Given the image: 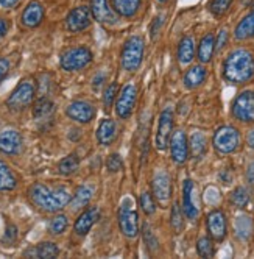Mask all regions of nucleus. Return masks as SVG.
I'll return each instance as SVG.
<instances>
[{
  "label": "nucleus",
  "mask_w": 254,
  "mask_h": 259,
  "mask_svg": "<svg viewBox=\"0 0 254 259\" xmlns=\"http://www.w3.org/2000/svg\"><path fill=\"white\" fill-rule=\"evenodd\" d=\"M223 77L232 84H243L254 78V57L245 49L234 50L223 63Z\"/></svg>",
  "instance_id": "nucleus-1"
},
{
  "label": "nucleus",
  "mask_w": 254,
  "mask_h": 259,
  "mask_svg": "<svg viewBox=\"0 0 254 259\" xmlns=\"http://www.w3.org/2000/svg\"><path fill=\"white\" fill-rule=\"evenodd\" d=\"M28 195L34 205L45 212H58L70 203V194L67 189H52L42 183L33 184L28 191Z\"/></svg>",
  "instance_id": "nucleus-2"
},
{
  "label": "nucleus",
  "mask_w": 254,
  "mask_h": 259,
  "mask_svg": "<svg viewBox=\"0 0 254 259\" xmlns=\"http://www.w3.org/2000/svg\"><path fill=\"white\" fill-rule=\"evenodd\" d=\"M214 147L215 150L222 153V155H228L232 153L239 149L240 145V135H239V130L234 128V126H222L215 132L214 135Z\"/></svg>",
  "instance_id": "nucleus-3"
},
{
  "label": "nucleus",
  "mask_w": 254,
  "mask_h": 259,
  "mask_svg": "<svg viewBox=\"0 0 254 259\" xmlns=\"http://www.w3.org/2000/svg\"><path fill=\"white\" fill-rule=\"evenodd\" d=\"M143 57V39L140 36H133L125 42L122 50V66L125 70L133 72L136 70Z\"/></svg>",
  "instance_id": "nucleus-4"
},
{
  "label": "nucleus",
  "mask_w": 254,
  "mask_h": 259,
  "mask_svg": "<svg viewBox=\"0 0 254 259\" xmlns=\"http://www.w3.org/2000/svg\"><path fill=\"white\" fill-rule=\"evenodd\" d=\"M232 116L243 122L254 123V91H245L232 103Z\"/></svg>",
  "instance_id": "nucleus-5"
},
{
  "label": "nucleus",
  "mask_w": 254,
  "mask_h": 259,
  "mask_svg": "<svg viewBox=\"0 0 254 259\" xmlns=\"http://www.w3.org/2000/svg\"><path fill=\"white\" fill-rule=\"evenodd\" d=\"M90 61H92V52L86 47H74L69 49L63 53L61 57V67L64 70H78L86 67Z\"/></svg>",
  "instance_id": "nucleus-6"
},
{
  "label": "nucleus",
  "mask_w": 254,
  "mask_h": 259,
  "mask_svg": "<svg viewBox=\"0 0 254 259\" xmlns=\"http://www.w3.org/2000/svg\"><path fill=\"white\" fill-rule=\"evenodd\" d=\"M34 83L31 80H24L16 86V89L11 92V96L7 100L8 108L11 109H24L33 102L34 97Z\"/></svg>",
  "instance_id": "nucleus-7"
},
{
  "label": "nucleus",
  "mask_w": 254,
  "mask_h": 259,
  "mask_svg": "<svg viewBox=\"0 0 254 259\" xmlns=\"http://www.w3.org/2000/svg\"><path fill=\"white\" fill-rule=\"evenodd\" d=\"M119 227L122 230V233L126 237H136L139 233V219H137V212L134 209H131L130 200H126L120 211H119Z\"/></svg>",
  "instance_id": "nucleus-8"
},
{
  "label": "nucleus",
  "mask_w": 254,
  "mask_h": 259,
  "mask_svg": "<svg viewBox=\"0 0 254 259\" xmlns=\"http://www.w3.org/2000/svg\"><path fill=\"white\" fill-rule=\"evenodd\" d=\"M137 88L134 84H126L122 91L116 103V114L120 119H128L133 113V108L136 105Z\"/></svg>",
  "instance_id": "nucleus-9"
},
{
  "label": "nucleus",
  "mask_w": 254,
  "mask_h": 259,
  "mask_svg": "<svg viewBox=\"0 0 254 259\" xmlns=\"http://www.w3.org/2000/svg\"><path fill=\"white\" fill-rule=\"evenodd\" d=\"M206 227H208L209 236L214 240H217V242H222L228 233V224H226L225 212L220 209H214L212 212H209L206 217Z\"/></svg>",
  "instance_id": "nucleus-10"
},
{
  "label": "nucleus",
  "mask_w": 254,
  "mask_h": 259,
  "mask_svg": "<svg viewBox=\"0 0 254 259\" xmlns=\"http://www.w3.org/2000/svg\"><path fill=\"white\" fill-rule=\"evenodd\" d=\"M90 22H92V16L87 7H77L66 17V27L70 33H80L86 30Z\"/></svg>",
  "instance_id": "nucleus-11"
},
{
  "label": "nucleus",
  "mask_w": 254,
  "mask_h": 259,
  "mask_svg": "<svg viewBox=\"0 0 254 259\" xmlns=\"http://www.w3.org/2000/svg\"><path fill=\"white\" fill-rule=\"evenodd\" d=\"M172 130H173V113H172V109H164L159 116L158 132H156V138H155L156 147L159 150L167 149Z\"/></svg>",
  "instance_id": "nucleus-12"
},
{
  "label": "nucleus",
  "mask_w": 254,
  "mask_h": 259,
  "mask_svg": "<svg viewBox=\"0 0 254 259\" xmlns=\"http://www.w3.org/2000/svg\"><path fill=\"white\" fill-rule=\"evenodd\" d=\"M66 114L75 122L80 123H87L94 119L95 116V108L87 103V102H74L70 103L66 109Z\"/></svg>",
  "instance_id": "nucleus-13"
},
{
  "label": "nucleus",
  "mask_w": 254,
  "mask_h": 259,
  "mask_svg": "<svg viewBox=\"0 0 254 259\" xmlns=\"http://www.w3.org/2000/svg\"><path fill=\"white\" fill-rule=\"evenodd\" d=\"M170 152H172V159L176 164H183L186 162L187 156H189V144H187V138L184 135V132H175L172 135V141H170Z\"/></svg>",
  "instance_id": "nucleus-14"
},
{
  "label": "nucleus",
  "mask_w": 254,
  "mask_h": 259,
  "mask_svg": "<svg viewBox=\"0 0 254 259\" xmlns=\"http://www.w3.org/2000/svg\"><path fill=\"white\" fill-rule=\"evenodd\" d=\"M153 194L161 205H167L172 195V181L166 172H158L153 178Z\"/></svg>",
  "instance_id": "nucleus-15"
},
{
  "label": "nucleus",
  "mask_w": 254,
  "mask_h": 259,
  "mask_svg": "<svg viewBox=\"0 0 254 259\" xmlns=\"http://www.w3.org/2000/svg\"><path fill=\"white\" fill-rule=\"evenodd\" d=\"M22 149V136L16 130H5L0 133V152L5 155H16Z\"/></svg>",
  "instance_id": "nucleus-16"
},
{
  "label": "nucleus",
  "mask_w": 254,
  "mask_h": 259,
  "mask_svg": "<svg viewBox=\"0 0 254 259\" xmlns=\"http://www.w3.org/2000/svg\"><path fill=\"white\" fill-rule=\"evenodd\" d=\"M90 11L100 24L113 25L117 22V16L108 5V0H90Z\"/></svg>",
  "instance_id": "nucleus-17"
},
{
  "label": "nucleus",
  "mask_w": 254,
  "mask_h": 259,
  "mask_svg": "<svg viewBox=\"0 0 254 259\" xmlns=\"http://www.w3.org/2000/svg\"><path fill=\"white\" fill-rule=\"evenodd\" d=\"M100 219V209L97 206H92V208H87L86 211H83L80 214V217L77 219L75 222V233L80 234V236H84L89 233V230L95 225V222Z\"/></svg>",
  "instance_id": "nucleus-18"
},
{
  "label": "nucleus",
  "mask_w": 254,
  "mask_h": 259,
  "mask_svg": "<svg viewBox=\"0 0 254 259\" xmlns=\"http://www.w3.org/2000/svg\"><path fill=\"white\" fill-rule=\"evenodd\" d=\"M44 19V7L39 2H30L22 13V24L28 28L38 27Z\"/></svg>",
  "instance_id": "nucleus-19"
},
{
  "label": "nucleus",
  "mask_w": 254,
  "mask_h": 259,
  "mask_svg": "<svg viewBox=\"0 0 254 259\" xmlns=\"http://www.w3.org/2000/svg\"><path fill=\"white\" fill-rule=\"evenodd\" d=\"M183 211L187 215V219L195 220L198 217V208L193 203V181L186 180L183 188Z\"/></svg>",
  "instance_id": "nucleus-20"
},
{
  "label": "nucleus",
  "mask_w": 254,
  "mask_h": 259,
  "mask_svg": "<svg viewBox=\"0 0 254 259\" xmlns=\"http://www.w3.org/2000/svg\"><path fill=\"white\" fill-rule=\"evenodd\" d=\"M117 136V126L116 122L111 119H105L101 120V123L98 125L97 130V139L101 145H111L114 142Z\"/></svg>",
  "instance_id": "nucleus-21"
},
{
  "label": "nucleus",
  "mask_w": 254,
  "mask_h": 259,
  "mask_svg": "<svg viewBox=\"0 0 254 259\" xmlns=\"http://www.w3.org/2000/svg\"><path fill=\"white\" fill-rule=\"evenodd\" d=\"M234 36H235V39H239V41L252 38V36H254V11L246 14L243 19L239 22V25L235 27Z\"/></svg>",
  "instance_id": "nucleus-22"
},
{
  "label": "nucleus",
  "mask_w": 254,
  "mask_h": 259,
  "mask_svg": "<svg viewBox=\"0 0 254 259\" xmlns=\"http://www.w3.org/2000/svg\"><path fill=\"white\" fill-rule=\"evenodd\" d=\"M206 80V69L203 66L190 67L184 75V84L187 89H195Z\"/></svg>",
  "instance_id": "nucleus-23"
},
{
  "label": "nucleus",
  "mask_w": 254,
  "mask_h": 259,
  "mask_svg": "<svg viewBox=\"0 0 254 259\" xmlns=\"http://www.w3.org/2000/svg\"><path fill=\"white\" fill-rule=\"evenodd\" d=\"M195 55V44L190 36H186V38L181 39L179 46H178V61L181 64H189L193 60Z\"/></svg>",
  "instance_id": "nucleus-24"
},
{
  "label": "nucleus",
  "mask_w": 254,
  "mask_h": 259,
  "mask_svg": "<svg viewBox=\"0 0 254 259\" xmlns=\"http://www.w3.org/2000/svg\"><path fill=\"white\" fill-rule=\"evenodd\" d=\"M215 52V38L212 34H206L205 38L199 41L198 46V58L201 63H209L212 60V55Z\"/></svg>",
  "instance_id": "nucleus-25"
},
{
  "label": "nucleus",
  "mask_w": 254,
  "mask_h": 259,
  "mask_svg": "<svg viewBox=\"0 0 254 259\" xmlns=\"http://www.w3.org/2000/svg\"><path fill=\"white\" fill-rule=\"evenodd\" d=\"M113 7L120 16L131 17L137 13L140 7V0H113Z\"/></svg>",
  "instance_id": "nucleus-26"
},
{
  "label": "nucleus",
  "mask_w": 254,
  "mask_h": 259,
  "mask_svg": "<svg viewBox=\"0 0 254 259\" xmlns=\"http://www.w3.org/2000/svg\"><path fill=\"white\" fill-rule=\"evenodd\" d=\"M92 194H94V188H90V186H81L75 195L70 198V206L72 209H78V208H83L86 206L89 200L92 198Z\"/></svg>",
  "instance_id": "nucleus-27"
},
{
  "label": "nucleus",
  "mask_w": 254,
  "mask_h": 259,
  "mask_svg": "<svg viewBox=\"0 0 254 259\" xmlns=\"http://www.w3.org/2000/svg\"><path fill=\"white\" fill-rule=\"evenodd\" d=\"M16 177L8 165L0 161V191H13L16 188Z\"/></svg>",
  "instance_id": "nucleus-28"
},
{
  "label": "nucleus",
  "mask_w": 254,
  "mask_h": 259,
  "mask_svg": "<svg viewBox=\"0 0 254 259\" xmlns=\"http://www.w3.org/2000/svg\"><path fill=\"white\" fill-rule=\"evenodd\" d=\"M53 109H55V105H53L48 99L42 97L41 100L36 102V105L33 108V116H34V119H38V120L48 119L53 114Z\"/></svg>",
  "instance_id": "nucleus-29"
},
{
  "label": "nucleus",
  "mask_w": 254,
  "mask_h": 259,
  "mask_svg": "<svg viewBox=\"0 0 254 259\" xmlns=\"http://www.w3.org/2000/svg\"><path fill=\"white\" fill-rule=\"evenodd\" d=\"M206 136L203 133H193L192 138H190V142H189V147H190V152H192V156L193 158H201L206 152Z\"/></svg>",
  "instance_id": "nucleus-30"
},
{
  "label": "nucleus",
  "mask_w": 254,
  "mask_h": 259,
  "mask_svg": "<svg viewBox=\"0 0 254 259\" xmlns=\"http://www.w3.org/2000/svg\"><path fill=\"white\" fill-rule=\"evenodd\" d=\"M235 233L242 240H246L252 234V220L248 215H240L235 220Z\"/></svg>",
  "instance_id": "nucleus-31"
},
{
  "label": "nucleus",
  "mask_w": 254,
  "mask_h": 259,
  "mask_svg": "<svg viewBox=\"0 0 254 259\" xmlns=\"http://www.w3.org/2000/svg\"><path fill=\"white\" fill-rule=\"evenodd\" d=\"M31 253H34L36 257H44V259H52L57 257L60 254V248L57 247V244L53 242H42L36 247Z\"/></svg>",
  "instance_id": "nucleus-32"
},
{
  "label": "nucleus",
  "mask_w": 254,
  "mask_h": 259,
  "mask_svg": "<svg viewBox=\"0 0 254 259\" xmlns=\"http://www.w3.org/2000/svg\"><path fill=\"white\" fill-rule=\"evenodd\" d=\"M78 165H80V161L75 155H69L66 158H63L58 164V172L61 175H72L78 170Z\"/></svg>",
  "instance_id": "nucleus-33"
},
{
  "label": "nucleus",
  "mask_w": 254,
  "mask_h": 259,
  "mask_svg": "<svg viewBox=\"0 0 254 259\" xmlns=\"http://www.w3.org/2000/svg\"><path fill=\"white\" fill-rule=\"evenodd\" d=\"M231 201H232V205L234 206H237V208H245L248 205V201H249V194L245 188H237V189H234V192L231 194Z\"/></svg>",
  "instance_id": "nucleus-34"
},
{
  "label": "nucleus",
  "mask_w": 254,
  "mask_h": 259,
  "mask_svg": "<svg viewBox=\"0 0 254 259\" xmlns=\"http://www.w3.org/2000/svg\"><path fill=\"white\" fill-rule=\"evenodd\" d=\"M196 251L201 257H212L214 256V245L209 237H201L196 242Z\"/></svg>",
  "instance_id": "nucleus-35"
},
{
  "label": "nucleus",
  "mask_w": 254,
  "mask_h": 259,
  "mask_svg": "<svg viewBox=\"0 0 254 259\" xmlns=\"http://www.w3.org/2000/svg\"><path fill=\"white\" fill-rule=\"evenodd\" d=\"M66 228H67V217H66V215L60 214V215L53 217V219L50 220L48 230H50L52 234H61V233L66 231Z\"/></svg>",
  "instance_id": "nucleus-36"
},
{
  "label": "nucleus",
  "mask_w": 254,
  "mask_h": 259,
  "mask_svg": "<svg viewBox=\"0 0 254 259\" xmlns=\"http://www.w3.org/2000/svg\"><path fill=\"white\" fill-rule=\"evenodd\" d=\"M231 4H232V0H211L209 11L214 16H223L231 7Z\"/></svg>",
  "instance_id": "nucleus-37"
},
{
  "label": "nucleus",
  "mask_w": 254,
  "mask_h": 259,
  "mask_svg": "<svg viewBox=\"0 0 254 259\" xmlns=\"http://www.w3.org/2000/svg\"><path fill=\"white\" fill-rule=\"evenodd\" d=\"M139 203H140V208H142V211H143L145 214H153V212L156 211L155 200H153L151 194H148V192H143V194L140 195Z\"/></svg>",
  "instance_id": "nucleus-38"
},
{
  "label": "nucleus",
  "mask_w": 254,
  "mask_h": 259,
  "mask_svg": "<svg viewBox=\"0 0 254 259\" xmlns=\"http://www.w3.org/2000/svg\"><path fill=\"white\" fill-rule=\"evenodd\" d=\"M116 96H117V83H111L105 89V94H103V105H105L106 109L113 105Z\"/></svg>",
  "instance_id": "nucleus-39"
},
{
  "label": "nucleus",
  "mask_w": 254,
  "mask_h": 259,
  "mask_svg": "<svg viewBox=\"0 0 254 259\" xmlns=\"http://www.w3.org/2000/svg\"><path fill=\"white\" fill-rule=\"evenodd\" d=\"M170 222L176 231H181L183 230V212H181L178 203H175L173 205V209H172V217H170Z\"/></svg>",
  "instance_id": "nucleus-40"
},
{
  "label": "nucleus",
  "mask_w": 254,
  "mask_h": 259,
  "mask_svg": "<svg viewBox=\"0 0 254 259\" xmlns=\"http://www.w3.org/2000/svg\"><path fill=\"white\" fill-rule=\"evenodd\" d=\"M106 167H108V170H110V172H119L123 167V161H122V158L119 155L114 153V155H111L110 158H108Z\"/></svg>",
  "instance_id": "nucleus-41"
},
{
  "label": "nucleus",
  "mask_w": 254,
  "mask_h": 259,
  "mask_svg": "<svg viewBox=\"0 0 254 259\" xmlns=\"http://www.w3.org/2000/svg\"><path fill=\"white\" fill-rule=\"evenodd\" d=\"M143 240H145V244H147V247L151 251L158 248V240L155 239V236H153V233H151V230H150L148 225L143 227Z\"/></svg>",
  "instance_id": "nucleus-42"
},
{
  "label": "nucleus",
  "mask_w": 254,
  "mask_h": 259,
  "mask_svg": "<svg viewBox=\"0 0 254 259\" xmlns=\"http://www.w3.org/2000/svg\"><path fill=\"white\" fill-rule=\"evenodd\" d=\"M226 41H228V31L226 30H220L219 38H217V41H215V49L217 50L223 49V46L226 44Z\"/></svg>",
  "instance_id": "nucleus-43"
},
{
  "label": "nucleus",
  "mask_w": 254,
  "mask_h": 259,
  "mask_svg": "<svg viewBox=\"0 0 254 259\" xmlns=\"http://www.w3.org/2000/svg\"><path fill=\"white\" fill-rule=\"evenodd\" d=\"M8 70H10V63H8V60L0 58V83H2V80L8 75Z\"/></svg>",
  "instance_id": "nucleus-44"
},
{
  "label": "nucleus",
  "mask_w": 254,
  "mask_h": 259,
  "mask_svg": "<svg viewBox=\"0 0 254 259\" xmlns=\"http://www.w3.org/2000/svg\"><path fill=\"white\" fill-rule=\"evenodd\" d=\"M161 25H162V16H158L153 22V25H151V39H156V34H158Z\"/></svg>",
  "instance_id": "nucleus-45"
},
{
  "label": "nucleus",
  "mask_w": 254,
  "mask_h": 259,
  "mask_svg": "<svg viewBox=\"0 0 254 259\" xmlns=\"http://www.w3.org/2000/svg\"><path fill=\"white\" fill-rule=\"evenodd\" d=\"M19 2H21V0H0V7L10 10V8H13V7H16Z\"/></svg>",
  "instance_id": "nucleus-46"
},
{
  "label": "nucleus",
  "mask_w": 254,
  "mask_h": 259,
  "mask_svg": "<svg viewBox=\"0 0 254 259\" xmlns=\"http://www.w3.org/2000/svg\"><path fill=\"white\" fill-rule=\"evenodd\" d=\"M7 31H8V24H7L5 19H2V17H0V39H2L4 36L7 34Z\"/></svg>",
  "instance_id": "nucleus-47"
},
{
  "label": "nucleus",
  "mask_w": 254,
  "mask_h": 259,
  "mask_svg": "<svg viewBox=\"0 0 254 259\" xmlns=\"http://www.w3.org/2000/svg\"><path fill=\"white\" fill-rule=\"evenodd\" d=\"M105 81V73H98V75L94 78V88L95 89H98L100 86H101V83Z\"/></svg>",
  "instance_id": "nucleus-48"
},
{
  "label": "nucleus",
  "mask_w": 254,
  "mask_h": 259,
  "mask_svg": "<svg viewBox=\"0 0 254 259\" xmlns=\"http://www.w3.org/2000/svg\"><path fill=\"white\" fill-rule=\"evenodd\" d=\"M246 142H248V145L251 147V149L254 150V130H251V132L248 133V136H246Z\"/></svg>",
  "instance_id": "nucleus-49"
},
{
  "label": "nucleus",
  "mask_w": 254,
  "mask_h": 259,
  "mask_svg": "<svg viewBox=\"0 0 254 259\" xmlns=\"http://www.w3.org/2000/svg\"><path fill=\"white\" fill-rule=\"evenodd\" d=\"M16 231H17V230H16L14 227H8V230H7V234H5V237H8V236H10V237H11V240H13V239H14V237L17 236V234H16Z\"/></svg>",
  "instance_id": "nucleus-50"
},
{
  "label": "nucleus",
  "mask_w": 254,
  "mask_h": 259,
  "mask_svg": "<svg viewBox=\"0 0 254 259\" xmlns=\"http://www.w3.org/2000/svg\"><path fill=\"white\" fill-rule=\"evenodd\" d=\"M248 180L249 181H254V164L249 165V169H248Z\"/></svg>",
  "instance_id": "nucleus-51"
},
{
  "label": "nucleus",
  "mask_w": 254,
  "mask_h": 259,
  "mask_svg": "<svg viewBox=\"0 0 254 259\" xmlns=\"http://www.w3.org/2000/svg\"><path fill=\"white\" fill-rule=\"evenodd\" d=\"M249 2H251V0H243V4H245V5H248Z\"/></svg>",
  "instance_id": "nucleus-52"
},
{
  "label": "nucleus",
  "mask_w": 254,
  "mask_h": 259,
  "mask_svg": "<svg viewBox=\"0 0 254 259\" xmlns=\"http://www.w3.org/2000/svg\"><path fill=\"white\" fill-rule=\"evenodd\" d=\"M158 2H161V4H166V2H167V0H158Z\"/></svg>",
  "instance_id": "nucleus-53"
}]
</instances>
